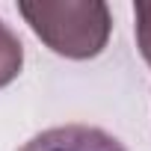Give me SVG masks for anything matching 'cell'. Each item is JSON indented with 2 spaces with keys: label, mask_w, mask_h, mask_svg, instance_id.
<instances>
[{
  "label": "cell",
  "mask_w": 151,
  "mask_h": 151,
  "mask_svg": "<svg viewBox=\"0 0 151 151\" xmlns=\"http://www.w3.org/2000/svg\"><path fill=\"white\" fill-rule=\"evenodd\" d=\"M133 15H136V45H139V53L151 65V0H136Z\"/></svg>",
  "instance_id": "277c9868"
},
{
  "label": "cell",
  "mask_w": 151,
  "mask_h": 151,
  "mask_svg": "<svg viewBox=\"0 0 151 151\" xmlns=\"http://www.w3.org/2000/svg\"><path fill=\"white\" fill-rule=\"evenodd\" d=\"M21 65H24V45L9 24L0 21V89L9 86L21 74Z\"/></svg>",
  "instance_id": "3957f363"
},
{
  "label": "cell",
  "mask_w": 151,
  "mask_h": 151,
  "mask_svg": "<svg viewBox=\"0 0 151 151\" xmlns=\"http://www.w3.org/2000/svg\"><path fill=\"white\" fill-rule=\"evenodd\" d=\"M18 12L53 53L68 59L98 56L113 30L110 9L101 0H21Z\"/></svg>",
  "instance_id": "6da1fadb"
},
{
  "label": "cell",
  "mask_w": 151,
  "mask_h": 151,
  "mask_svg": "<svg viewBox=\"0 0 151 151\" xmlns=\"http://www.w3.org/2000/svg\"><path fill=\"white\" fill-rule=\"evenodd\" d=\"M18 151H124L116 136L92 124H59L36 133Z\"/></svg>",
  "instance_id": "7a4b0ae2"
}]
</instances>
